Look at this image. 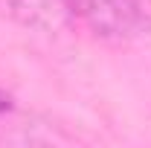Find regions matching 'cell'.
<instances>
[{"label":"cell","mask_w":151,"mask_h":148,"mask_svg":"<svg viewBox=\"0 0 151 148\" xmlns=\"http://www.w3.org/2000/svg\"><path fill=\"white\" fill-rule=\"evenodd\" d=\"M70 18L105 41H139L151 35V12L142 0H64Z\"/></svg>","instance_id":"1"},{"label":"cell","mask_w":151,"mask_h":148,"mask_svg":"<svg viewBox=\"0 0 151 148\" xmlns=\"http://www.w3.org/2000/svg\"><path fill=\"white\" fill-rule=\"evenodd\" d=\"M12 18L38 32H61L70 23V9L64 0H6Z\"/></svg>","instance_id":"2"},{"label":"cell","mask_w":151,"mask_h":148,"mask_svg":"<svg viewBox=\"0 0 151 148\" xmlns=\"http://www.w3.org/2000/svg\"><path fill=\"white\" fill-rule=\"evenodd\" d=\"M12 111H15V99L0 87V116H6V113H12Z\"/></svg>","instance_id":"3"}]
</instances>
